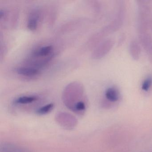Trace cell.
Listing matches in <instances>:
<instances>
[{
	"instance_id": "30bf717a",
	"label": "cell",
	"mask_w": 152,
	"mask_h": 152,
	"mask_svg": "<svg viewBox=\"0 0 152 152\" xmlns=\"http://www.w3.org/2000/svg\"><path fill=\"white\" fill-rule=\"evenodd\" d=\"M52 50H53V47L52 46H45L37 50L34 53V55L36 56H46L51 53Z\"/></svg>"
},
{
	"instance_id": "6da1fadb",
	"label": "cell",
	"mask_w": 152,
	"mask_h": 152,
	"mask_svg": "<svg viewBox=\"0 0 152 152\" xmlns=\"http://www.w3.org/2000/svg\"><path fill=\"white\" fill-rule=\"evenodd\" d=\"M138 7L137 28L139 34L147 32L150 27V8L144 1H140Z\"/></svg>"
},
{
	"instance_id": "3957f363",
	"label": "cell",
	"mask_w": 152,
	"mask_h": 152,
	"mask_svg": "<svg viewBox=\"0 0 152 152\" xmlns=\"http://www.w3.org/2000/svg\"><path fill=\"white\" fill-rule=\"evenodd\" d=\"M0 152H31L29 148L8 142H3L0 145Z\"/></svg>"
},
{
	"instance_id": "7c38bea8",
	"label": "cell",
	"mask_w": 152,
	"mask_h": 152,
	"mask_svg": "<svg viewBox=\"0 0 152 152\" xmlns=\"http://www.w3.org/2000/svg\"><path fill=\"white\" fill-rule=\"evenodd\" d=\"M152 84V78L148 77L143 81L141 89L144 91H148L151 88Z\"/></svg>"
},
{
	"instance_id": "277c9868",
	"label": "cell",
	"mask_w": 152,
	"mask_h": 152,
	"mask_svg": "<svg viewBox=\"0 0 152 152\" xmlns=\"http://www.w3.org/2000/svg\"><path fill=\"white\" fill-rule=\"evenodd\" d=\"M139 41L143 48L147 52L152 47V37L148 32L140 34L139 36Z\"/></svg>"
},
{
	"instance_id": "4fadbf2b",
	"label": "cell",
	"mask_w": 152,
	"mask_h": 152,
	"mask_svg": "<svg viewBox=\"0 0 152 152\" xmlns=\"http://www.w3.org/2000/svg\"><path fill=\"white\" fill-rule=\"evenodd\" d=\"M124 37V35H122L121 37V39H120V41L118 42V44H121V43H122L124 42V39H125Z\"/></svg>"
},
{
	"instance_id": "5b68a950",
	"label": "cell",
	"mask_w": 152,
	"mask_h": 152,
	"mask_svg": "<svg viewBox=\"0 0 152 152\" xmlns=\"http://www.w3.org/2000/svg\"><path fill=\"white\" fill-rule=\"evenodd\" d=\"M129 50L131 56L133 59L138 60L141 54V48L139 43L135 40L131 42L129 46Z\"/></svg>"
},
{
	"instance_id": "9c48e42d",
	"label": "cell",
	"mask_w": 152,
	"mask_h": 152,
	"mask_svg": "<svg viewBox=\"0 0 152 152\" xmlns=\"http://www.w3.org/2000/svg\"><path fill=\"white\" fill-rule=\"evenodd\" d=\"M38 98L34 96H23L20 97L15 100V103L17 104H30L33 103L34 101L37 100Z\"/></svg>"
},
{
	"instance_id": "8fae6325",
	"label": "cell",
	"mask_w": 152,
	"mask_h": 152,
	"mask_svg": "<svg viewBox=\"0 0 152 152\" xmlns=\"http://www.w3.org/2000/svg\"><path fill=\"white\" fill-rule=\"evenodd\" d=\"M54 107V104L53 103L48 104L42 107L36 111V113L40 115H46L51 112Z\"/></svg>"
},
{
	"instance_id": "52a82bcc",
	"label": "cell",
	"mask_w": 152,
	"mask_h": 152,
	"mask_svg": "<svg viewBox=\"0 0 152 152\" xmlns=\"http://www.w3.org/2000/svg\"><path fill=\"white\" fill-rule=\"evenodd\" d=\"M106 98L111 102H116L119 99V92L115 88H110L105 92Z\"/></svg>"
},
{
	"instance_id": "7a4b0ae2",
	"label": "cell",
	"mask_w": 152,
	"mask_h": 152,
	"mask_svg": "<svg viewBox=\"0 0 152 152\" xmlns=\"http://www.w3.org/2000/svg\"><path fill=\"white\" fill-rule=\"evenodd\" d=\"M114 44V42L112 39H108L103 42L94 54L95 58H99L107 54L112 49Z\"/></svg>"
},
{
	"instance_id": "8992f818",
	"label": "cell",
	"mask_w": 152,
	"mask_h": 152,
	"mask_svg": "<svg viewBox=\"0 0 152 152\" xmlns=\"http://www.w3.org/2000/svg\"><path fill=\"white\" fill-rule=\"evenodd\" d=\"M16 72L18 74L27 77H33L39 73V70L33 67H19L16 70Z\"/></svg>"
},
{
	"instance_id": "ba28073f",
	"label": "cell",
	"mask_w": 152,
	"mask_h": 152,
	"mask_svg": "<svg viewBox=\"0 0 152 152\" xmlns=\"http://www.w3.org/2000/svg\"><path fill=\"white\" fill-rule=\"evenodd\" d=\"M38 16L37 14H32L30 16L29 20L27 22V27L31 31H34L37 29L38 26Z\"/></svg>"
}]
</instances>
